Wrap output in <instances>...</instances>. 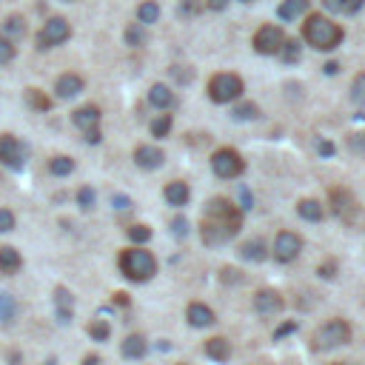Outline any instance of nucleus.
<instances>
[{"mask_svg":"<svg viewBox=\"0 0 365 365\" xmlns=\"http://www.w3.org/2000/svg\"><path fill=\"white\" fill-rule=\"evenodd\" d=\"M243 228V211L237 203H232L228 197H211L206 203L203 220H200V237L206 245L217 248L232 243Z\"/></svg>","mask_w":365,"mask_h":365,"instance_id":"f257e3e1","label":"nucleus"},{"mask_svg":"<svg viewBox=\"0 0 365 365\" xmlns=\"http://www.w3.org/2000/svg\"><path fill=\"white\" fill-rule=\"evenodd\" d=\"M342 37H345L342 26L325 14H309V21L302 23V41L314 46L317 52H334L342 43Z\"/></svg>","mask_w":365,"mask_h":365,"instance_id":"f03ea898","label":"nucleus"},{"mask_svg":"<svg viewBox=\"0 0 365 365\" xmlns=\"http://www.w3.org/2000/svg\"><path fill=\"white\" fill-rule=\"evenodd\" d=\"M118 265H120L123 277L131 280V283H148L151 277L157 274V260H155V254H151L148 248H143V245L123 248Z\"/></svg>","mask_w":365,"mask_h":365,"instance_id":"7ed1b4c3","label":"nucleus"},{"mask_svg":"<svg viewBox=\"0 0 365 365\" xmlns=\"http://www.w3.org/2000/svg\"><path fill=\"white\" fill-rule=\"evenodd\" d=\"M351 337H354L351 325L345 320H340V317H334L329 322H322L320 329L311 334V345L317 351H331V349H340V345H349Z\"/></svg>","mask_w":365,"mask_h":365,"instance_id":"20e7f679","label":"nucleus"},{"mask_svg":"<svg viewBox=\"0 0 365 365\" xmlns=\"http://www.w3.org/2000/svg\"><path fill=\"white\" fill-rule=\"evenodd\" d=\"M243 91H245L243 78L234 71H220L208 80V98L214 103H234L243 98Z\"/></svg>","mask_w":365,"mask_h":365,"instance_id":"39448f33","label":"nucleus"},{"mask_svg":"<svg viewBox=\"0 0 365 365\" xmlns=\"http://www.w3.org/2000/svg\"><path fill=\"white\" fill-rule=\"evenodd\" d=\"M100 120H103V111L94 106V103H86V106H80V109L71 111V123L86 134V143H91V146H98V143L103 140V134H100Z\"/></svg>","mask_w":365,"mask_h":365,"instance_id":"423d86ee","label":"nucleus"},{"mask_svg":"<svg viewBox=\"0 0 365 365\" xmlns=\"http://www.w3.org/2000/svg\"><path fill=\"white\" fill-rule=\"evenodd\" d=\"M211 168H214V175L220 180H237L243 171H245V160L237 148H217L214 155H211Z\"/></svg>","mask_w":365,"mask_h":365,"instance_id":"0eeeda50","label":"nucleus"},{"mask_svg":"<svg viewBox=\"0 0 365 365\" xmlns=\"http://www.w3.org/2000/svg\"><path fill=\"white\" fill-rule=\"evenodd\" d=\"M71 37V26L66 17H49V21L41 26L37 32V49L46 52V49H54V46H63Z\"/></svg>","mask_w":365,"mask_h":365,"instance_id":"6e6552de","label":"nucleus"},{"mask_svg":"<svg viewBox=\"0 0 365 365\" xmlns=\"http://www.w3.org/2000/svg\"><path fill=\"white\" fill-rule=\"evenodd\" d=\"M329 200H331V211H334V214L342 223H357V217H360V203H357L351 188H342V186L331 188Z\"/></svg>","mask_w":365,"mask_h":365,"instance_id":"1a4fd4ad","label":"nucleus"},{"mask_svg":"<svg viewBox=\"0 0 365 365\" xmlns=\"http://www.w3.org/2000/svg\"><path fill=\"white\" fill-rule=\"evenodd\" d=\"M300 252H302V237L300 234H294V232H280L277 237H274V245H272V257L277 260V263H294L297 257H300Z\"/></svg>","mask_w":365,"mask_h":365,"instance_id":"9d476101","label":"nucleus"},{"mask_svg":"<svg viewBox=\"0 0 365 365\" xmlns=\"http://www.w3.org/2000/svg\"><path fill=\"white\" fill-rule=\"evenodd\" d=\"M0 163L9 166V168H23L26 163V146L21 137L14 134H0Z\"/></svg>","mask_w":365,"mask_h":365,"instance_id":"9b49d317","label":"nucleus"},{"mask_svg":"<svg viewBox=\"0 0 365 365\" xmlns=\"http://www.w3.org/2000/svg\"><path fill=\"white\" fill-rule=\"evenodd\" d=\"M283 43H285V34H283V29L274 26V23L260 26L257 34H254V49H257L260 54H280Z\"/></svg>","mask_w":365,"mask_h":365,"instance_id":"f8f14e48","label":"nucleus"},{"mask_svg":"<svg viewBox=\"0 0 365 365\" xmlns=\"http://www.w3.org/2000/svg\"><path fill=\"white\" fill-rule=\"evenodd\" d=\"M283 309H285V300L280 291H274V288H260L254 294V311L260 317H277Z\"/></svg>","mask_w":365,"mask_h":365,"instance_id":"ddd939ff","label":"nucleus"},{"mask_svg":"<svg viewBox=\"0 0 365 365\" xmlns=\"http://www.w3.org/2000/svg\"><path fill=\"white\" fill-rule=\"evenodd\" d=\"M83 89H86V80L80 78V74H74V71H66V74H60V78L54 80V94H57V100H71V98H78Z\"/></svg>","mask_w":365,"mask_h":365,"instance_id":"4468645a","label":"nucleus"},{"mask_svg":"<svg viewBox=\"0 0 365 365\" xmlns=\"http://www.w3.org/2000/svg\"><path fill=\"white\" fill-rule=\"evenodd\" d=\"M166 163V155H163V148L157 146H137L134 148V166L143 168V171H155Z\"/></svg>","mask_w":365,"mask_h":365,"instance_id":"2eb2a0df","label":"nucleus"},{"mask_svg":"<svg viewBox=\"0 0 365 365\" xmlns=\"http://www.w3.org/2000/svg\"><path fill=\"white\" fill-rule=\"evenodd\" d=\"M186 320H188V325H195V329H206V325H214L217 322L214 311H211L206 302H191L188 311H186Z\"/></svg>","mask_w":365,"mask_h":365,"instance_id":"dca6fc26","label":"nucleus"},{"mask_svg":"<svg viewBox=\"0 0 365 365\" xmlns=\"http://www.w3.org/2000/svg\"><path fill=\"white\" fill-rule=\"evenodd\" d=\"M148 103L155 106L157 111H168L171 106L177 103V98H175V91H171L168 86H163V83H155L148 89Z\"/></svg>","mask_w":365,"mask_h":365,"instance_id":"f3484780","label":"nucleus"},{"mask_svg":"<svg viewBox=\"0 0 365 365\" xmlns=\"http://www.w3.org/2000/svg\"><path fill=\"white\" fill-rule=\"evenodd\" d=\"M54 311L60 317V322H69L71 320V311H74V297L66 285H57L54 288Z\"/></svg>","mask_w":365,"mask_h":365,"instance_id":"a211bd4d","label":"nucleus"},{"mask_svg":"<svg viewBox=\"0 0 365 365\" xmlns=\"http://www.w3.org/2000/svg\"><path fill=\"white\" fill-rule=\"evenodd\" d=\"M163 197H166V203H168V206L180 208V206H186V203H188L191 188H188V183H183V180H171V183L163 188Z\"/></svg>","mask_w":365,"mask_h":365,"instance_id":"6ab92c4d","label":"nucleus"},{"mask_svg":"<svg viewBox=\"0 0 365 365\" xmlns=\"http://www.w3.org/2000/svg\"><path fill=\"white\" fill-rule=\"evenodd\" d=\"M203 351H206L208 360H214V362H228V357H232V345H228L225 337H211V340H206Z\"/></svg>","mask_w":365,"mask_h":365,"instance_id":"aec40b11","label":"nucleus"},{"mask_svg":"<svg viewBox=\"0 0 365 365\" xmlns=\"http://www.w3.org/2000/svg\"><path fill=\"white\" fill-rule=\"evenodd\" d=\"M146 351H148V342H146V337H140V334H129V337L123 340V345H120V354H123L126 360H143Z\"/></svg>","mask_w":365,"mask_h":365,"instance_id":"412c9836","label":"nucleus"},{"mask_svg":"<svg viewBox=\"0 0 365 365\" xmlns=\"http://www.w3.org/2000/svg\"><path fill=\"white\" fill-rule=\"evenodd\" d=\"M21 268H23V257H21L17 248H12V245L0 248V272H3V274H17Z\"/></svg>","mask_w":365,"mask_h":365,"instance_id":"4be33fe9","label":"nucleus"},{"mask_svg":"<svg viewBox=\"0 0 365 365\" xmlns=\"http://www.w3.org/2000/svg\"><path fill=\"white\" fill-rule=\"evenodd\" d=\"M240 257L243 260H252V263H263L268 257V245L260 237H254V240H248V243L240 245Z\"/></svg>","mask_w":365,"mask_h":365,"instance_id":"5701e85b","label":"nucleus"},{"mask_svg":"<svg viewBox=\"0 0 365 365\" xmlns=\"http://www.w3.org/2000/svg\"><path fill=\"white\" fill-rule=\"evenodd\" d=\"M297 214L302 220H309V223H320L325 217V208L320 206V200H311V197H305L297 203Z\"/></svg>","mask_w":365,"mask_h":365,"instance_id":"b1692460","label":"nucleus"},{"mask_svg":"<svg viewBox=\"0 0 365 365\" xmlns=\"http://www.w3.org/2000/svg\"><path fill=\"white\" fill-rule=\"evenodd\" d=\"M3 37H9L12 43H17V41H23V34H26V21L21 14H12V17H6L3 21V32H0Z\"/></svg>","mask_w":365,"mask_h":365,"instance_id":"393cba45","label":"nucleus"},{"mask_svg":"<svg viewBox=\"0 0 365 365\" xmlns=\"http://www.w3.org/2000/svg\"><path fill=\"white\" fill-rule=\"evenodd\" d=\"M365 0H322V6L334 14H357Z\"/></svg>","mask_w":365,"mask_h":365,"instance_id":"a878e982","label":"nucleus"},{"mask_svg":"<svg viewBox=\"0 0 365 365\" xmlns=\"http://www.w3.org/2000/svg\"><path fill=\"white\" fill-rule=\"evenodd\" d=\"M309 12V0H283L280 3V17L283 21H297L300 14Z\"/></svg>","mask_w":365,"mask_h":365,"instance_id":"bb28decb","label":"nucleus"},{"mask_svg":"<svg viewBox=\"0 0 365 365\" xmlns=\"http://www.w3.org/2000/svg\"><path fill=\"white\" fill-rule=\"evenodd\" d=\"M157 21H160V6L155 3V0H146V3L137 6V23L151 26V23H157Z\"/></svg>","mask_w":365,"mask_h":365,"instance_id":"cd10ccee","label":"nucleus"},{"mask_svg":"<svg viewBox=\"0 0 365 365\" xmlns=\"http://www.w3.org/2000/svg\"><path fill=\"white\" fill-rule=\"evenodd\" d=\"M49 171H52L54 177H69L71 171H74V160L69 155H57V157L49 160Z\"/></svg>","mask_w":365,"mask_h":365,"instance_id":"c85d7f7f","label":"nucleus"},{"mask_svg":"<svg viewBox=\"0 0 365 365\" xmlns=\"http://www.w3.org/2000/svg\"><path fill=\"white\" fill-rule=\"evenodd\" d=\"M146 41H148V34H146V26H143V23H131V26L126 29V43H129L131 49L146 46Z\"/></svg>","mask_w":365,"mask_h":365,"instance_id":"c756f323","label":"nucleus"},{"mask_svg":"<svg viewBox=\"0 0 365 365\" xmlns=\"http://www.w3.org/2000/svg\"><path fill=\"white\" fill-rule=\"evenodd\" d=\"M171 123H175V120H171V114H166V111H160L157 114V118L155 120H151V137H168V131H171Z\"/></svg>","mask_w":365,"mask_h":365,"instance_id":"7c9ffc66","label":"nucleus"},{"mask_svg":"<svg viewBox=\"0 0 365 365\" xmlns=\"http://www.w3.org/2000/svg\"><path fill=\"white\" fill-rule=\"evenodd\" d=\"M89 337H91L94 342H106V340L111 337V325H109L106 320H91V322H89Z\"/></svg>","mask_w":365,"mask_h":365,"instance_id":"2f4dec72","label":"nucleus"},{"mask_svg":"<svg viewBox=\"0 0 365 365\" xmlns=\"http://www.w3.org/2000/svg\"><path fill=\"white\" fill-rule=\"evenodd\" d=\"M26 100H29V106L37 109V111H49V109H52V100L46 98L41 89H29V91H26Z\"/></svg>","mask_w":365,"mask_h":365,"instance_id":"473e14b6","label":"nucleus"},{"mask_svg":"<svg viewBox=\"0 0 365 365\" xmlns=\"http://www.w3.org/2000/svg\"><path fill=\"white\" fill-rule=\"evenodd\" d=\"M129 240L134 243V245H146L148 240H151V228L148 225H143V223H137V225H129Z\"/></svg>","mask_w":365,"mask_h":365,"instance_id":"72a5a7b5","label":"nucleus"},{"mask_svg":"<svg viewBox=\"0 0 365 365\" xmlns=\"http://www.w3.org/2000/svg\"><path fill=\"white\" fill-rule=\"evenodd\" d=\"M14 57H17V46L9 41V37H3V34H0V66L12 63Z\"/></svg>","mask_w":365,"mask_h":365,"instance_id":"f704fd0d","label":"nucleus"},{"mask_svg":"<svg viewBox=\"0 0 365 365\" xmlns=\"http://www.w3.org/2000/svg\"><path fill=\"white\" fill-rule=\"evenodd\" d=\"M280 57H283L285 63H297L300 60V43L297 41H288V37H285V43L280 49Z\"/></svg>","mask_w":365,"mask_h":365,"instance_id":"c9c22d12","label":"nucleus"},{"mask_svg":"<svg viewBox=\"0 0 365 365\" xmlns=\"http://www.w3.org/2000/svg\"><path fill=\"white\" fill-rule=\"evenodd\" d=\"M234 118L237 120H257L260 118V106L257 103H240L234 109Z\"/></svg>","mask_w":365,"mask_h":365,"instance_id":"e433bc0d","label":"nucleus"},{"mask_svg":"<svg viewBox=\"0 0 365 365\" xmlns=\"http://www.w3.org/2000/svg\"><path fill=\"white\" fill-rule=\"evenodd\" d=\"M351 100H354L357 106H365V71L357 74L354 83H351Z\"/></svg>","mask_w":365,"mask_h":365,"instance_id":"4c0bfd02","label":"nucleus"},{"mask_svg":"<svg viewBox=\"0 0 365 365\" xmlns=\"http://www.w3.org/2000/svg\"><path fill=\"white\" fill-rule=\"evenodd\" d=\"M14 225H17V217L12 214V208H0V234L14 232Z\"/></svg>","mask_w":365,"mask_h":365,"instance_id":"58836bf2","label":"nucleus"},{"mask_svg":"<svg viewBox=\"0 0 365 365\" xmlns=\"http://www.w3.org/2000/svg\"><path fill=\"white\" fill-rule=\"evenodd\" d=\"M317 274H320V277H325V280H334V274H337V263H334V260L322 263V265L317 268Z\"/></svg>","mask_w":365,"mask_h":365,"instance_id":"ea45409f","label":"nucleus"},{"mask_svg":"<svg viewBox=\"0 0 365 365\" xmlns=\"http://www.w3.org/2000/svg\"><path fill=\"white\" fill-rule=\"evenodd\" d=\"M78 203H80L83 208H91V206H94V191H91V188H80V191H78Z\"/></svg>","mask_w":365,"mask_h":365,"instance_id":"a19ab883","label":"nucleus"},{"mask_svg":"<svg viewBox=\"0 0 365 365\" xmlns=\"http://www.w3.org/2000/svg\"><path fill=\"white\" fill-rule=\"evenodd\" d=\"M171 74L177 78V83H191V69L186 66H171Z\"/></svg>","mask_w":365,"mask_h":365,"instance_id":"79ce46f5","label":"nucleus"},{"mask_svg":"<svg viewBox=\"0 0 365 365\" xmlns=\"http://www.w3.org/2000/svg\"><path fill=\"white\" fill-rule=\"evenodd\" d=\"M349 146H351L354 151H365V131L351 134V137H349Z\"/></svg>","mask_w":365,"mask_h":365,"instance_id":"37998d69","label":"nucleus"},{"mask_svg":"<svg viewBox=\"0 0 365 365\" xmlns=\"http://www.w3.org/2000/svg\"><path fill=\"white\" fill-rule=\"evenodd\" d=\"M291 331H297V322H294V320H291V322H283L280 329L274 331V340H283L285 334H291Z\"/></svg>","mask_w":365,"mask_h":365,"instance_id":"c03bdc74","label":"nucleus"},{"mask_svg":"<svg viewBox=\"0 0 365 365\" xmlns=\"http://www.w3.org/2000/svg\"><path fill=\"white\" fill-rule=\"evenodd\" d=\"M317 151H320L322 157H331V155H334V143H331V140H320V143H317Z\"/></svg>","mask_w":365,"mask_h":365,"instance_id":"a18cd8bd","label":"nucleus"},{"mask_svg":"<svg viewBox=\"0 0 365 365\" xmlns=\"http://www.w3.org/2000/svg\"><path fill=\"white\" fill-rule=\"evenodd\" d=\"M197 9H200L197 0H183V3H180V14H195Z\"/></svg>","mask_w":365,"mask_h":365,"instance_id":"49530a36","label":"nucleus"},{"mask_svg":"<svg viewBox=\"0 0 365 365\" xmlns=\"http://www.w3.org/2000/svg\"><path fill=\"white\" fill-rule=\"evenodd\" d=\"M171 225H175V234H177V237H186V232H188V223H186L183 217H177V220L171 223Z\"/></svg>","mask_w":365,"mask_h":365,"instance_id":"de8ad7c7","label":"nucleus"},{"mask_svg":"<svg viewBox=\"0 0 365 365\" xmlns=\"http://www.w3.org/2000/svg\"><path fill=\"white\" fill-rule=\"evenodd\" d=\"M206 6H208L211 12H223V9L228 6V0H206Z\"/></svg>","mask_w":365,"mask_h":365,"instance_id":"09e8293b","label":"nucleus"},{"mask_svg":"<svg viewBox=\"0 0 365 365\" xmlns=\"http://www.w3.org/2000/svg\"><path fill=\"white\" fill-rule=\"evenodd\" d=\"M83 365H100V357L98 354H89V357H83Z\"/></svg>","mask_w":365,"mask_h":365,"instance_id":"8fccbe9b","label":"nucleus"},{"mask_svg":"<svg viewBox=\"0 0 365 365\" xmlns=\"http://www.w3.org/2000/svg\"><path fill=\"white\" fill-rule=\"evenodd\" d=\"M114 302H118V305H129V294H114Z\"/></svg>","mask_w":365,"mask_h":365,"instance_id":"3c124183","label":"nucleus"},{"mask_svg":"<svg viewBox=\"0 0 365 365\" xmlns=\"http://www.w3.org/2000/svg\"><path fill=\"white\" fill-rule=\"evenodd\" d=\"M337 69H340L337 63H325V71H329V74H337Z\"/></svg>","mask_w":365,"mask_h":365,"instance_id":"603ef678","label":"nucleus"},{"mask_svg":"<svg viewBox=\"0 0 365 365\" xmlns=\"http://www.w3.org/2000/svg\"><path fill=\"white\" fill-rule=\"evenodd\" d=\"M114 203H118V208H129V200H126V197H118Z\"/></svg>","mask_w":365,"mask_h":365,"instance_id":"864d4df0","label":"nucleus"},{"mask_svg":"<svg viewBox=\"0 0 365 365\" xmlns=\"http://www.w3.org/2000/svg\"><path fill=\"white\" fill-rule=\"evenodd\" d=\"M240 3H252V0H240Z\"/></svg>","mask_w":365,"mask_h":365,"instance_id":"5fc2aeb1","label":"nucleus"},{"mask_svg":"<svg viewBox=\"0 0 365 365\" xmlns=\"http://www.w3.org/2000/svg\"><path fill=\"white\" fill-rule=\"evenodd\" d=\"M340 365H351V362H340Z\"/></svg>","mask_w":365,"mask_h":365,"instance_id":"6e6d98bb","label":"nucleus"}]
</instances>
